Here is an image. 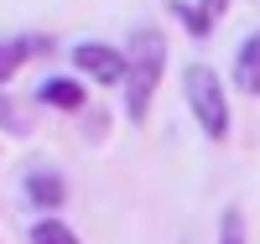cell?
<instances>
[{
	"label": "cell",
	"instance_id": "6da1fadb",
	"mask_svg": "<svg viewBox=\"0 0 260 244\" xmlns=\"http://www.w3.org/2000/svg\"><path fill=\"white\" fill-rule=\"evenodd\" d=\"M125 120L141 125L151 99L161 88V73H167V37L156 26H136L130 31V47H125Z\"/></svg>",
	"mask_w": 260,
	"mask_h": 244
},
{
	"label": "cell",
	"instance_id": "7a4b0ae2",
	"mask_svg": "<svg viewBox=\"0 0 260 244\" xmlns=\"http://www.w3.org/2000/svg\"><path fill=\"white\" fill-rule=\"evenodd\" d=\"M182 94H187V109H192V120H198V130L208 141H224L229 135V99H224L219 73L203 68V62H187L182 68Z\"/></svg>",
	"mask_w": 260,
	"mask_h": 244
},
{
	"label": "cell",
	"instance_id": "3957f363",
	"mask_svg": "<svg viewBox=\"0 0 260 244\" xmlns=\"http://www.w3.org/2000/svg\"><path fill=\"white\" fill-rule=\"evenodd\" d=\"M73 68L89 73L94 83H125V52L120 47H104V42H78L73 47Z\"/></svg>",
	"mask_w": 260,
	"mask_h": 244
},
{
	"label": "cell",
	"instance_id": "277c9868",
	"mask_svg": "<svg viewBox=\"0 0 260 244\" xmlns=\"http://www.w3.org/2000/svg\"><path fill=\"white\" fill-rule=\"evenodd\" d=\"M21 192H26V203H31V208L52 213V208H62V197H68V182H62L52 166H31V171H26V182H21Z\"/></svg>",
	"mask_w": 260,
	"mask_h": 244
},
{
	"label": "cell",
	"instance_id": "5b68a950",
	"mask_svg": "<svg viewBox=\"0 0 260 244\" xmlns=\"http://www.w3.org/2000/svg\"><path fill=\"white\" fill-rule=\"evenodd\" d=\"M234 88L250 99H260V31H250L234 52Z\"/></svg>",
	"mask_w": 260,
	"mask_h": 244
},
{
	"label": "cell",
	"instance_id": "8992f818",
	"mask_svg": "<svg viewBox=\"0 0 260 244\" xmlns=\"http://www.w3.org/2000/svg\"><path fill=\"white\" fill-rule=\"evenodd\" d=\"M167 6H172V16H177V21H187V31H192V37L203 42V37L213 31V21L224 16L229 0H198V6H187V0H167Z\"/></svg>",
	"mask_w": 260,
	"mask_h": 244
},
{
	"label": "cell",
	"instance_id": "52a82bcc",
	"mask_svg": "<svg viewBox=\"0 0 260 244\" xmlns=\"http://www.w3.org/2000/svg\"><path fill=\"white\" fill-rule=\"evenodd\" d=\"M47 47H52L47 37H6V42H0V83H6V78H16V68H21V62H26V57H37V52H47Z\"/></svg>",
	"mask_w": 260,
	"mask_h": 244
},
{
	"label": "cell",
	"instance_id": "ba28073f",
	"mask_svg": "<svg viewBox=\"0 0 260 244\" xmlns=\"http://www.w3.org/2000/svg\"><path fill=\"white\" fill-rule=\"evenodd\" d=\"M42 104L78 109V104H83V83H78V78H47V83H42Z\"/></svg>",
	"mask_w": 260,
	"mask_h": 244
},
{
	"label": "cell",
	"instance_id": "9c48e42d",
	"mask_svg": "<svg viewBox=\"0 0 260 244\" xmlns=\"http://www.w3.org/2000/svg\"><path fill=\"white\" fill-rule=\"evenodd\" d=\"M31 244H78V234L68 224H57V218H42V224L31 229Z\"/></svg>",
	"mask_w": 260,
	"mask_h": 244
},
{
	"label": "cell",
	"instance_id": "30bf717a",
	"mask_svg": "<svg viewBox=\"0 0 260 244\" xmlns=\"http://www.w3.org/2000/svg\"><path fill=\"white\" fill-rule=\"evenodd\" d=\"M219 244H245V213H240V208H224V218H219Z\"/></svg>",
	"mask_w": 260,
	"mask_h": 244
},
{
	"label": "cell",
	"instance_id": "8fae6325",
	"mask_svg": "<svg viewBox=\"0 0 260 244\" xmlns=\"http://www.w3.org/2000/svg\"><path fill=\"white\" fill-rule=\"evenodd\" d=\"M0 125H11V130H16V135H21V130H26V125H21V120H16V109H11L6 99H0Z\"/></svg>",
	"mask_w": 260,
	"mask_h": 244
}]
</instances>
